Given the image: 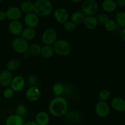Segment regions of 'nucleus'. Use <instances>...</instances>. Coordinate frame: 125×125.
Wrapping results in <instances>:
<instances>
[{
	"label": "nucleus",
	"instance_id": "39",
	"mask_svg": "<svg viewBox=\"0 0 125 125\" xmlns=\"http://www.w3.org/2000/svg\"><path fill=\"white\" fill-rule=\"evenodd\" d=\"M23 56H24V57H25V58L28 59V57H30L31 55H30V54H29V52H28V51H26V52H25L24 54H23Z\"/></svg>",
	"mask_w": 125,
	"mask_h": 125
},
{
	"label": "nucleus",
	"instance_id": "7",
	"mask_svg": "<svg viewBox=\"0 0 125 125\" xmlns=\"http://www.w3.org/2000/svg\"><path fill=\"white\" fill-rule=\"evenodd\" d=\"M95 112L101 118H105L110 112V107L108 104L106 102L99 101L95 106Z\"/></svg>",
	"mask_w": 125,
	"mask_h": 125
},
{
	"label": "nucleus",
	"instance_id": "25",
	"mask_svg": "<svg viewBox=\"0 0 125 125\" xmlns=\"http://www.w3.org/2000/svg\"><path fill=\"white\" fill-rule=\"evenodd\" d=\"M115 22L117 24L122 28H125V13L124 12H118L116 14Z\"/></svg>",
	"mask_w": 125,
	"mask_h": 125
},
{
	"label": "nucleus",
	"instance_id": "11",
	"mask_svg": "<svg viewBox=\"0 0 125 125\" xmlns=\"http://www.w3.org/2000/svg\"><path fill=\"white\" fill-rule=\"evenodd\" d=\"M6 18L12 21L18 20L21 17L22 12L20 9L18 7H10L6 10Z\"/></svg>",
	"mask_w": 125,
	"mask_h": 125
},
{
	"label": "nucleus",
	"instance_id": "30",
	"mask_svg": "<svg viewBox=\"0 0 125 125\" xmlns=\"http://www.w3.org/2000/svg\"><path fill=\"white\" fill-rule=\"evenodd\" d=\"M96 20H97L98 24H103V25H104V24L108 20L110 19L108 15H107V13H100V14L98 15V16L96 17Z\"/></svg>",
	"mask_w": 125,
	"mask_h": 125
},
{
	"label": "nucleus",
	"instance_id": "24",
	"mask_svg": "<svg viewBox=\"0 0 125 125\" xmlns=\"http://www.w3.org/2000/svg\"><path fill=\"white\" fill-rule=\"evenodd\" d=\"M20 66V62L19 60L17 59H12L9 61L6 64V68L7 70L10 71H15L19 68Z\"/></svg>",
	"mask_w": 125,
	"mask_h": 125
},
{
	"label": "nucleus",
	"instance_id": "13",
	"mask_svg": "<svg viewBox=\"0 0 125 125\" xmlns=\"http://www.w3.org/2000/svg\"><path fill=\"white\" fill-rule=\"evenodd\" d=\"M111 106L115 111L123 112L125 111V101L120 96H115L111 101Z\"/></svg>",
	"mask_w": 125,
	"mask_h": 125
},
{
	"label": "nucleus",
	"instance_id": "31",
	"mask_svg": "<svg viewBox=\"0 0 125 125\" xmlns=\"http://www.w3.org/2000/svg\"><path fill=\"white\" fill-rule=\"evenodd\" d=\"M63 27L67 31H73L76 29V25L72 21H67L63 24Z\"/></svg>",
	"mask_w": 125,
	"mask_h": 125
},
{
	"label": "nucleus",
	"instance_id": "37",
	"mask_svg": "<svg viewBox=\"0 0 125 125\" xmlns=\"http://www.w3.org/2000/svg\"><path fill=\"white\" fill-rule=\"evenodd\" d=\"M120 38L123 40H125V28H123V29L121 30L120 32Z\"/></svg>",
	"mask_w": 125,
	"mask_h": 125
},
{
	"label": "nucleus",
	"instance_id": "21",
	"mask_svg": "<svg viewBox=\"0 0 125 125\" xmlns=\"http://www.w3.org/2000/svg\"><path fill=\"white\" fill-rule=\"evenodd\" d=\"M115 1L114 0H105L102 3V8L106 12H113L117 9Z\"/></svg>",
	"mask_w": 125,
	"mask_h": 125
},
{
	"label": "nucleus",
	"instance_id": "17",
	"mask_svg": "<svg viewBox=\"0 0 125 125\" xmlns=\"http://www.w3.org/2000/svg\"><path fill=\"white\" fill-rule=\"evenodd\" d=\"M24 123L23 117L17 114L9 116L6 120V125H23Z\"/></svg>",
	"mask_w": 125,
	"mask_h": 125
},
{
	"label": "nucleus",
	"instance_id": "33",
	"mask_svg": "<svg viewBox=\"0 0 125 125\" xmlns=\"http://www.w3.org/2000/svg\"><path fill=\"white\" fill-rule=\"evenodd\" d=\"M14 95V91L10 87L6 88L3 91V96L7 99L12 98Z\"/></svg>",
	"mask_w": 125,
	"mask_h": 125
},
{
	"label": "nucleus",
	"instance_id": "23",
	"mask_svg": "<svg viewBox=\"0 0 125 125\" xmlns=\"http://www.w3.org/2000/svg\"><path fill=\"white\" fill-rule=\"evenodd\" d=\"M20 10L21 12L29 13L34 11V3L30 1H25L21 2L20 5Z\"/></svg>",
	"mask_w": 125,
	"mask_h": 125
},
{
	"label": "nucleus",
	"instance_id": "27",
	"mask_svg": "<svg viewBox=\"0 0 125 125\" xmlns=\"http://www.w3.org/2000/svg\"><path fill=\"white\" fill-rule=\"evenodd\" d=\"M52 89L54 94L56 95V97L61 96V95L63 94L64 88H63V85L61 84V83H56V84L53 85Z\"/></svg>",
	"mask_w": 125,
	"mask_h": 125
},
{
	"label": "nucleus",
	"instance_id": "36",
	"mask_svg": "<svg viewBox=\"0 0 125 125\" xmlns=\"http://www.w3.org/2000/svg\"><path fill=\"white\" fill-rule=\"evenodd\" d=\"M6 18V12L3 10H0V21H4Z\"/></svg>",
	"mask_w": 125,
	"mask_h": 125
},
{
	"label": "nucleus",
	"instance_id": "22",
	"mask_svg": "<svg viewBox=\"0 0 125 125\" xmlns=\"http://www.w3.org/2000/svg\"><path fill=\"white\" fill-rule=\"evenodd\" d=\"M54 51L52 45H45L41 49L40 55L45 59H50L53 56Z\"/></svg>",
	"mask_w": 125,
	"mask_h": 125
},
{
	"label": "nucleus",
	"instance_id": "8",
	"mask_svg": "<svg viewBox=\"0 0 125 125\" xmlns=\"http://www.w3.org/2000/svg\"><path fill=\"white\" fill-rule=\"evenodd\" d=\"M24 24L28 28L34 29L38 26L39 23V17L34 12L27 13L24 18Z\"/></svg>",
	"mask_w": 125,
	"mask_h": 125
},
{
	"label": "nucleus",
	"instance_id": "38",
	"mask_svg": "<svg viewBox=\"0 0 125 125\" xmlns=\"http://www.w3.org/2000/svg\"><path fill=\"white\" fill-rule=\"evenodd\" d=\"M23 125H38L35 123V122H34V121H28V122L24 123Z\"/></svg>",
	"mask_w": 125,
	"mask_h": 125
},
{
	"label": "nucleus",
	"instance_id": "1",
	"mask_svg": "<svg viewBox=\"0 0 125 125\" xmlns=\"http://www.w3.org/2000/svg\"><path fill=\"white\" fill-rule=\"evenodd\" d=\"M68 109L67 100L61 96L56 97L51 100L49 104V111L55 117H61L65 114Z\"/></svg>",
	"mask_w": 125,
	"mask_h": 125
},
{
	"label": "nucleus",
	"instance_id": "15",
	"mask_svg": "<svg viewBox=\"0 0 125 125\" xmlns=\"http://www.w3.org/2000/svg\"><path fill=\"white\" fill-rule=\"evenodd\" d=\"M9 31L12 34L15 35H18L21 34L23 30V24L20 21H12L9 24Z\"/></svg>",
	"mask_w": 125,
	"mask_h": 125
},
{
	"label": "nucleus",
	"instance_id": "32",
	"mask_svg": "<svg viewBox=\"0 0 125 125\" xmlns=\"http://www.w3.org/2000/svg\"><path fill=\"white\" fill-rule=\"evenodd\" d=\"M15 114L18 115L20 116V117H23V116L25 115L27 113V109L26 106L24 105H19L15 109Z\"/></svg>",
	"mask_w": 125,
	"mask_h": 125
},
{
	"label": "nucleus",
	"instance_id": "20",
	"mask_svg": "<svg viewBox=\"0 0 125 125\" xmlns=\"http://www.w3.org/2000/svg\"><path fill=\"white\" fill-rule=\"evenodd\" d=\"M85 18V15L83 13L82 11H75L72 15V21H73L74 24H80L84 23V21Z\"/></svg>",
	"mask_w": 125,
	"mask_h": 125
},
{
	"label": "nucleus",
	"instance_id": "19",
	"mask_svg": "<svg viewBox=\"0 0 125 125\" xmlns=\"http://www.w3.org/2000/svg\"><path fill=\"white\" fill-rule=\"evenodd\" d=\"M35 35H36V32H35V29L29 28L24 29L21 33L22 39L25 40L26 41L32 40L35 37Z\"/></svg>",
	"mask_w": 125,
	"mask_h": 125
},
{
	"label": "nucleus",
	"instance_id": "10",
	"mask_svg": "<svg viewBox=\"0 0 125 125\" xmlns=\"http://www.w3.org/2000/svg\"><path fill=\"white\" fill-rule=\"evenodd\" d=\"M68 13L67 10L62 7L56 9L54 12V17L58 23L63 24L65 22L68 21Z\"/></svg>",
	"mask_w": 125,
	"mask_h": 125
},
{
	"label": "nucleus",
	"instance_id": "35",
	"mask_svg": "<svg viewBox=\"0 0 125 125\" xmlns=\"http://www.w3.org/2000/svg\"><path fill=\"white\" fill-rule=\"evenodd\" d=\"M116 4H117V6H118V7H123L125 6V0H117V1H115Z\"/></svg>",
	"mask_w": 125,
	"mask_h": 125
},
{
	"label": "nucleus",
	"instance_id": "26",
	"mask_svg": "<svg viewBox=\"0 0 125 125\" xmlns=\"http://www.w3.org/2000/svg\"><path fill=\"white\" fill-rule=\"evenodd\" d=\"M42 47L36 43H34L32 45L29 46L28 48V52H29L30 55L32 56H38L40 54Z\"/></svg>",
	"mask_w": 125,
	"mask_h": 125
},
{
	"label": "nucleus",
	"instance_id": "5",
	"mask_svg": "<svg viewBox=\"0 0 125 125\" xmlns=\"http://www.w3.org/2000/svg\"><path fill=\"white\" fill-rule=\"evenodd\" d=\"M57 32L52 28H48L43 32L42 41L45 45H52L57 40Z\"/></svg>",
	"mask_w": 125,
	"mask_h": 125
},
{
	"label": "nucleus",
	"instance_id": "6",
	"mask_svg": "<svg viewBox=\"0 0 125 125\" xmlns=\"http://www.w3.org/2000/svg\"><path fill=\"white\" fill-rule=\"evenodd\" d=\"M12 47L13 50L17 52L24 54L28 51L29 45L28 42L22 38H17L12 43Z\"/></svg>",
	"mask_w": 125,
	"mask_h": 125
},
{
	"label": "nucleus",
	"instance_id": "14",
	"mask_svg": "<svg viewBox=\"0 0 125 125\" xmlns=\"http://www.w3.org/2000/svg\"><path fill=\"white\" fill-rule=\"evenodd\" d=\"M13 79V76L11 72L5 70L0 73V84L3 87H7L10 85Z\"/></svg>",
	"mask_w": 125,
	"mask_h": 125
},
{
	"label": "nucleus",
	"instance_id": "16",
	"mask_svg": "<svg viewBox=\"0 0 125 125\" xmlns=\"http://www.w3.org/2000/svg\"><path fill=\"white\" fill-rule=\"evenodd\" d=\"M35 123L38 125H48L50 123L48 114L44 111L39 112L35 117Z\"/></svg>",
	"mask_w": 125,
	"mask_h": 125
},
{
	"label": "nucleus",
	"instance_id": "2",
	"mask_svg": "<svg viewBox=\"0 0 125 125\" xmlns=\"http://www.w3.org/2000/svg\"><path fill=\"white\" fill-rule=\"evenodd\" d=\"M52 11V3L48 0H38L34 3V12L38 17L50 15Z\"/></svg>",
	"mask_w": 125,
	"mask_h": 125
},
{
	"label": "nucleus",
	"instance_id": "34",
	"mask_svg": "<svg viewBox=\"0 0 125 125\" xmlns=\"http://www.w3.org/2000/svg\"><path fill=\"white\" fill-rule=\"evenodd\" d=\"M28 81L30 85H31L32 86H34V85L37 81V78L34 75L29 76L28 78Z\"/></svg>",
	"mask_w": 125,
	"mask_h": 125
},
{
	"label": "nucleus",
	"instance_id": "3",
	"mask_svg": "<svg viewBox=\"0 0 125 125\" xmlns=\"http://www.w3.org/2000/svg\"><path fill=\"white\" fill-rule=\"evenodd\" d=\"M52 45L54 52L61 56H67L70 53L72 50L69 42L63 39L57 40Z\"/></svg>",
	"mask_w": 125,
	"mask_h": 125
},
{
	"label": "nucleus",
	"instance_id": "9",
	"mask_svg": "<svg viewBox=\"0 0 125 125\" xmlns=\"http://www.w3.org/2000/svg\"><path fill=\"white\" fill-rule=\"evenodd\" d=\"M10 88L15 92H20L24 89L25 86V81L23 77L20 76H16L13 78L10 83Z\"/></svg>",
	"mask_w": 125,
	"mask_h": 125
},
{
	"label": "nucleus",
	"instance_id": "29",
	"mask_svg": "<svg viewBox=\"0 0 125 125\" xmlns=\"http://www.w3.org/2000/svg\"><path fill=\"white\" fill-rule=\"evenodd\" d=\"M117 23L114 20L109 19L104 24V28L107 31L112 32L117 28Z\"/></svg>",
	"mask_w": 125,
	"mask_h": 125
},
{
	"label": "nucleus",
	"instance_id": "28",
	"mask_svg": "<svg viewBox=\"0 0 125 125\" xmlns=\"http://www.w3.org/2000/svg\"><path fill=\"white\" fill-rule=\"evenodd\" d=\"M111 92L107 89H103L99 92L98 94V99L100 101L106 102L111 97Z\"/></svg>",
	"mask_w": 125,
	"mask_h": 125
},
{
	"label": "nucleus",
	"instance_id": "12",
	"mask_svg": "<svg viewBox=\"0 0 125 125\" xmlns=\"http://www.w3.org/2000/svg\"><path fill=\"white\" fill-rule=\"evenodd\" d=\"M41 96L40 90L37 87L31 86L26 90V96L31 101H37Z\"/></svg>",
	"mask_w": 125,
	"mask_h": 125
},
{
	"label": "nucleus",
	"instance_id": "18",
	"mask_svg": "<svg viewBox=\"0 0 125 125\" xmlns=\"http://www.w3.org/2000/svg\"><path fill=\"white\" fill-rule=\"evenodd\" d=\"M84 24L86 28L90 30L95 29L98 26L97 20L94 16H87L84 21Z\"/></svg>",
	"mask_w": 125,
	"mask_h": 125
},
{
	"label": "nucleus",
	"instance_id": "4",
	"mask_svg": "<svg viewBox=\"0 0 125 125\" xmlns=\"http://www.w3.org/2000/svg\"><path fill=\"white\" fill-rule=\"evenodd\" d=\"M82 12L86 16H94L98 10V4L95 0H85L81 6Z\"/></svg>",
	"mask_w": 125,
	"mask_h": 125
}]
</instances>
